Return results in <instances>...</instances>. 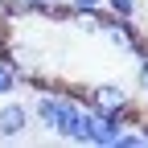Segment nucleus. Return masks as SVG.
Returning a JSON list of instances; mask_svg holds the SVG:
<instances>
[{
	"label": "nucleus",
	"mask_w": 148,
	"mask_h": 148,
	"mask_svg": "<svg viewBox=\"0 0 148 148\" xmlns=\"http://www.w3.org/2000/svg\"><path fill=\"white\" fill-rule=\"evenodd\" d=\"M53 136H62L70 144H90V107L74 95V90L66 95V107H62V115H58Z\"/></svg>",
	"instance_id": "obj_1"
},
{
	"label": "nucleus",
	"mask_w": 148,
	"mask_h": 148,
	"mask_svg": "<svg viewBox=\"0 0 148 148\" xmlns=\"http://www.w3.org/2000/svg\"><path fill=\"white\" fill-rule=\"evenodd\" d=\"M86 107H99V111H127L132 107V95L119 86V82H95L86 90H74Z\"/></svg>",
	"instance_id": "obj_2"
},
{
	"label": "nucleus",
	"mask_w": 148,
	"mask_h": 148,
	"mask_svg": "<svg viewBox=\"0 0 148 148\" xmlns=\"http://www.w3.org/2000/svg\"><path fill=\"white\" fill-rule=\"evenodd\" d=\"M33 127V111H29V103H21V99H4L0 103V140H16V136H25Z\"/></svg>",
	"instance_id": "obj_3"
},
{
	"label": "nucleus",
	"mask_w": 148,
	"mask_h": 148,
	"mask_svg": "<svg viewBox=\"0 0 148 148\" xmlns=\"http://www.w3.org/2000/svg\"><path fill=\"white\" fill-rule=\"evenodd\" d=\"M16 86H25V74L12 58H0V99H8Z\"/></svg>",
	"instance_id": "obj_4"
},
{
	"label": "nucleus",
	"mask_w": 148,
	"mask_h": 148,
	"mask_svg": "<svg viewBox=\"0 0 148 148\" xmlns=\"http://www.w3.org/2000/svg\"><path fill=\"white\" fill-rule=\"evenodd\" d=\"M103 12L123 16V21H136L140 16V0H103Z\"/></svg>",
	"instance_id": "obj_5"
},
{
	"label": "nucleus",
	"mask_w": 148,
	"mask_h": 148,
	"mask_svg": "<svg viewBox=\"0 0 148 148\" xmlns=\"http://www.w3.org/2000/svg\"><path fill=\"white\" fill-rule=\"evenodd\" d=\"M103 0H66V12H99Z\"/></svg>",
	"instance_id": "obj_6"
},
{
	"label": "nucleus",
	"mask_w": 148,
	"mask_h": 148,
	"mask_svg": "<svg viewBox=\"0 0 148 148\" xmlns=\"http://www.w3.org/2000/svg\"><path fill=\"white\" fill-rule=\"evenodd\" d=\"M136 86H140V95H148V53H144L140 66H136Z\"/></svg>",
	"instance_id": "obj_7"
}]
</instances>
